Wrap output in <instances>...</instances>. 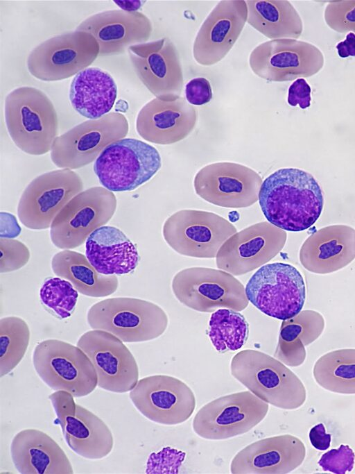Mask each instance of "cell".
Segmentation results:
<instances>
[{
  "mask_svg": "<svg viewBox=\"0 0 355 474\" xmlns=\"http://www.w3.org/2000/svg\"><path fill=\"white\" fill-rule=\"evenodd\" d=\"M10 453L21 474H72V464L49 435L35 428L20 430L12 437Z\"/></svg>",
  "mask_w": 355,
  "mask_h": 474,
  "instance_id": "4316f807",
  "label": "cell"
},
{
  "mask_svg": "<svg viewBox=\"0 0 355 474\" xmlns=\"http://www.w3.org/2000/svg\"><path fill=\"white\" fill-rule=\"evenodd\" d=\"M336 49L338 56L342 58L355 57V34L347 33L344 40L337 43Z\"/></svg>",
  "mask_w": 355,
  "mask_h": 474,
  "instance_id": "ee69618b",
  "label": "cell"
},
{
  "mask_svg": "<svg viewBox=\"0 0 355 474\" xmlns=\"http://www.w3.org/2000/svg\"><path fill=\"white\" fill-rule=\"evenodd\" d=\"M287 102L291 106L298 105L301 109L310 107L311 87L305 78H298L292 83L288 90Z\"/></svg>",
  "mask_w": 355,
  "mask_h": 474,
  "instance_id": "60d3db41",
  "label": "cell"
},
{
  "mask_svg": "<svg viewBox=\"0 0 355 474\" xmlns=\"http://www.w3.org/2000/svg\"><path fill=\"white\" fill-rule=\"evenodd\" d=\"M121 8V10L125 11H138L141 8L144 1H114Z\"/></svg>",
  "mask_w": 355,
  "mask_h": 474,
  "instance_id": "f6af8a7d",
  "label": "cell"
},
{
  "mask_svg": "<svg viewBox=\"0 0 355 474\" xmlns=\"http://www.w3.org/2000/svg\"><path fill=\"white\" fill-rule=\"evenodd\" d=\"M21 232V228L12 214L0 212V238L15 239Z\"/></svg>",
  "mask_w": 355,
  "mask_h": 474,
  "instance_id": "b9f144b4",
  "label": "cell"
},
{
  "mask_svg": "<svg viewBox=\"0 0 355 474\" xmlns=\"http://www.w3.org/2000/svg\"><path fill=\"white\" fill-rule=\"evenodd\" d=\"M43 306L59 319L69 318L76 307L78 291L68 280L60 277L47 278L39 292Z\"/></svg>",
  "mask_w": 355,
  "mask_h": 474,
  "instance_id": "d590c367",
  "label": "cell"
},
{
  "mask_svg": "<svg viewBox=\"0 0 355 474\" xmlns=\"http://www.w3.org/2000/svg\"><path fill=\"white\" fill-rule=\"evenodd\" d=\"M252 71L269 82L282 83L311 77L324 65L322 51L297 39L270 40L257 46L249 56Z\"/></svg>",
  "mask_w": 355,
  "mask_h": 474,
  "instance_id": "5bb4252c",
  "label": "cell"
},
{
  "mask_svg": "<svg viewBox=\"0 0 355 474\" xmlns=\"http://www.w3.org/2000/svg\"><path fill=\"white\" fill-rule=\"evenodd\" d=\"M128 53L137 76L155 98L171 101L180 97L183 70L178 49L169 38L132 45Z\"/></svg>",
  "mask_w": 355,
  "mask_h": 474,
  "instance_id": "44dd1931",
  "label": "cell"
},
{
  "mask_svg": "<svg viewBox=\"0 0 355 474\" xmlns=\"http://www.w3.org/2000/svg\"><path fill=\"white\" fill-rule=\"evenodd\" d=\"M49 399L56 415L55 423L73 452L90 460L102 459L111 453L113 434L100 417L76 403L67 391H55Z\"/></svg>",
  "mask_w": 355,
  "mask_h": 474,
  "instance_id": "9a60e30c",
  "label": "cell"
},
{
  "mask_svg": "<svg viewBox=\"0 0 355 474\" xmlns=\"http://www.w3.org/2000/svg\"><path fill=\"white\" fill-rule=\"evenodd\" d=\"M244 0H222L211 10L199 28L192 53L201 66L210 67L221 61L239 39L247 22Z\"/></svg>",
  "mask_w": 355,
  "mask_h": 474,
  "instance_id": "7402d4cb",
  "label": "cell"
},
{
  "mask_svg": "<svg viewBox=\"0 0 355 474\" xmlns=\"http://www.w3.org/2000/svg\"><path fill=\"white\" fill-rule=\"evenodd\" d=\"M268 409V403L250 391L233 393L200 407L192 428L205 439H227L248 432L265 418Z\"/></svg>",
  "mask_w": 355,
  "mask_h": 474,
  "instance_id": "4fadbf2b",
  "label": "cell"
},
{
  "mask_svg": "<svg viewBox=\"0 0 355 474\" xmlns=\"http://www.w3.org/2000/svg\"><path fill=\"white\" fill-rule=\"evenodd\" d=\"M355 453L348 445H340L324 453L318 461L324 471L336 474H345L353 470Z\"/></svg>",
  "mask_w": 355,
  "mask_h": 474,
  "instance_id": "f35d334b",
  "label": "cell"
},
{
  "mask_svg": "<svg viewBox=\"0 0 355 474\" xmlns=\"http://www.w3.org/2000/svg\"><path fill=\"white\" fill-rule=\"evenodd\" d=\"M76 31L91 34L99 45V56L123 53L132 45L146 42L153 33L150 19L140 11L105 10L82 21Z\"/></svg>",
  "mask_w": 355,
  "mask_h": 474,
  "instance_id": "603a6c76",
  "label": "cell"
},
{
  "mask_svg": "<svg viewBox=\"0 0 355 474\" xmlns=\"http://www.w3.org/2000/svg\"><path fill=\"white\" fill-rule=\"evenodd\" d=\"M286 239L285 230L268 221L254 223L225 242L216 255V266L233 276L245 274L273 259Z\"/></svg>",
  "mask_w": 355,
  "mask_h": 474,
  "instance_id": "ffe728a7",
  "label": "cell"
},
{
  "mask_svg": "<svg viewBox=\"0 0 355 474\" xmlns=\"http://www.w3.org/2000/svg\"><path fill=\"white\" fill-rule=\"evenodd\" d=\"M51 269L57 276L69 281L78 293L94 298L108 296L119 285L116 275L98 273L86 255L70 249L55 253L51 262Z\"/></svg>",
  "mask_w": 355,
  "mask_h": 474,
  "instance_id": "f546056e",
  "label": "cell"
},
{
  "mask_svg": "<svg viewBox=\"0 0 355 474\" xmlns=\"http://www.w3.org/2000/svg\"><path fill=\"white\" fill-rule=\"evenodd\" d=\"M8 134L23 152L42 155L51 151L58 134V119L49 97L31 86L18 87L4 100Z\"/></svg>",
  "mask_w": 355,
  "mask_h": 474,
  "instance_id": "7a4b0ae2",
  "label": "cell"
},
{
  "mask_svg": "<svg viewBox=\"0 0 355 474\" xmlns=\"http://www.w3.org/2000/svg\"><path fill=\"white\" fill-rule=\"evenodd\" d=\"M309 438L311 445L318 450H326L330 447L331 435L326 432L325 426L322 423L310 430Z\"/></svg>",
  "mask_w": 355,
  "mask_h": 474,
  "instance_id": "7bdbcfd3",
  "label": "cell"
},
{
  "mask_svg": "<svg viewBox=\"0 0 355 474\" xmlns=\"http://www.w3.org/2000/svg\"><path fill=\"white\" fill-rule=\"evenodd\" d=\"M324 326L323 316L312 310H302L283 321L275 357L288 366L302 365L306 357L305 347L322 334Z\"/></svg>",
  "mask_w": 355,
  "mask_h": 474,
  "instance_id": "1f68e13d",
  "label": "cell"
},
{
  "mask_svg": "<svg viewBox=\"0 0 355 474\" xmlns=\"http://www.w3.org/2000/svg\"><path fill=\"white\" fill-rule=\"evenodd\" d=\"M306 446L292 434L256 441L238 452L230 463L232 474H287L302 465Z\"/></svg>",
  "mask_w": 355,
  "mask_h": 474,
  "instance_id": "cb8c5ba5",
  "label": "cell"
},
{
  "mask_svg": "<svg viewBox=\"0 0 355 474\" xmlns=\"http://www.w3.org/2000/svg\"><path fill=\"white\" fill-rule=\"evenodd\" d=\"M315 382L340 394H355V348H343L320 357L313 368Z\"/></svg>",
  "mask_w": 355,
  "mask_h": 474,
  "instance_id": "d6a6232c",
  "label": "cell"
},
{
  "mask_svg": "<svg viewBox=\"0 0 355 474\" xmlns=\"http://www.w3.org/2000/svg\"><path fill=\"white\" fill-rule=\"evenodd\" d=\"M198 112L180 96L166 101L155 98L146 103L136 118V130L144 140L168 145L186 138L196 127Z\"/></svg>",
  "mask_w": 355,
  "mask_h": 474,
  "instance_id": "d4e9b609",
  "label": "cell"
},
{
  "mask_svg": "<svg viewBox=\"0 0 355 474\" xmlns=\"http://www.w3.org/2000/svg\"><path fill=\"white\" fill-rule=\"evenodd\" d=\"M87 322L92 330L108 332L124 343H139L162 336L168 328V317L151 301L114 297L92 305L87 313Z\"/></svg>",
  "mask_w": 355,
  "mask_h": 474,
  "instance_id": "277c9868",
  "label": "cell"
},
{
  "mask_svg": "<svg viewBox=\"0 0 355 474\" xmlns=\"http://www.w3.org/2000/svg\"><path fill=\"white\" fill-rule=\"evenodd\" d=\"M162 167L159 151L135 138H123L107 146L95 160L94 171L103 187L114 192H131L150 180Z\"/></svg>",
  "mask_w": 355,
  "mask_h": 474,
  "instance_id": "52a82bcc",
  "label": "cell"
},
{
  "mask_svg": "<svg viewBox=\"0 0 355 474\" xmlns=\"http://www.w3.org/2000/svg\"><path fill=\"white\" fill-rule=\"evenodd\" d=\"M187 102L192 105H202L212 99L213 92L209 81L204 77L190 80L184 89Z\"/></svg>",
  "mask_w": 355,
  "mask_h": 474,
  "instance_id": "ab89813d",
  "label": "cell"
},
{
  "mask_svg": "<svg viewBox=\"0 0 355 474\" xmlns=\"http://www.w3.org/2000/svg\"><path fill=\"white\" fill-rule=\"evenodd\" d=\"M117 206L115 194L103 187L82 191L60 211L50 227L53 244L62 250L74 249L98 228L105 226Z\"/></svg>",
  "mask_w": 355,
  "mask_h": 474,
  "instance_id": "30bf717a",
  "label": "cell"
},
{
  "mask_svg": "<svg viewBox=\"0 0 355 474\" xmlns=\"http://www.w3.org/2000/svg\"><path fill=\"white\" fill-rule=\"evenodd\" d=\"M263 181L252 169L235 162H220L201 168L193 179L197 195L213 205L243 208L254 204Z\"/></svg>",
  "mask_w": 355,
  "mask_h": 474,
  "instance_id": "ac0fdd59",
  "label": "cell"
},
{
  "mask_svg": "<svg viewBox=\"0 0 355 474\" xmlns=\"http://www.w3.org/2000/svg\"><path fill=\"white\" fill-rule=\"evenodd\" d=\"M231 375L266 403L286 410L297 409L306 400L299 377L277 358L259 350L245 349L230 362Z\"/></svg>",
  "mask_w": 355,
  "mask_h": 474,
  "instance_id": "3957f363",
  "label": "cell"
},
{
  "mask_svg": "<svg viewBox=\"0 0 355 474\" xmlns=\"http://www.w3.org/2000/svg\"><path fill=\"white\" fill-rule=\"evenodd\" d=\"M247 23L270 40L298 39L304 31L299 12L287 0H248Z\"/></svg>",
  "mask_w": 355,
  "mask_h": 474,
  "instance_id": "4dcf8cb0",
  "label": "cell"
},
{
  "mask_svg": "<svg viewBox=\"0 0 355 474\" xmlns=\"http://www.w3.org/2000/svg\"><path fill=\"white\" fill-rule=\"evenodd\" d=\"M245 294L255 307L268 316L287 320L298 314L306 300V285L293 265L274 262L261 266L249 279Z\"/></svg>",
  "mask_w": 355,
  "mask_h": 474,
  "instance_id": "8fae6325",
  "label": "cell"
},
{
  "mask_svg": "<svg viewBox=\"0 0 355 474\" xmlns=\"http://www.w3.org/2000/svg\"><path fill=\"white\" fill-rule=\"evenodd\" d=\"M299 258L313 273L328 274L345 268L355 259V229L335 224L315 231L302 244Z\"/></svg>",
  "mask_w": 355,
  "mask_h": 474,
  "instance_id": "484cf974",
  "label": "cell"
},
{
  "mask_svg": "<svg viewBox=\"0 0 355 474\" xmlns=\"http://www.w3.org/2000/svg\"><path fill=\"white\" fill-rule=\"evenodd\" d=\"M32 362L38 377L54 391L81 398L97 387L96 369L78 346L57 339L43 340L35 346Z\"/></svg>",
  "mask_w": 355,
  "mask_h": 474,
  "instance_id": "5b68a950",
  "label": "cell"
},
{
  "mask_svg": "<svg viewBox=\"0 0 355 474\" xmlns=\"http://www.w3.org/2000/svg\"><path fill=\"white\" fill-rule=\"evenodd\" d=\"M133 405L150 421L175 425L193 414L196 400L193 391L182 380L167 375H153L138 380L130 391Z\"/></svg>",
  "mask_w": 355,
  "mask_h": 474,
  "instance_id": "e0dca14e",
  "label": "cell"
},
{
  "mask_svg": "<svg viewBox=\"0 0 355 474\" xmlns=\"http://www.w3.org/2000/svg\"><path fill=\"white\" fill-rule=\"evenodd\" d=\"M259 203L268 222L284 230L300 232L313 226L324 205L322 188L303 169L281 168L262 183Z\"/></svg>",
  "mask_w": 355,
  "mask_h": 474,
  "instance_id": "6da1fadb",
  "label": "cell"
},
{
  "mask_svg": "<svg viewBox=\"0 0 355 474\" xmlns=\"http://www.w3.org/2000/svg\"><path fill=\"white\" fill-rule=\"evenodd\" d=\"M324 20L329 28L337 33L355 34V0L328 1Z\"/></svg>",
  "mask_w": 355,
  "mask_h": 474,
  "instance_id": "8d00e7d4",
  "label": "cell"
},
{
  "mask_svg": "<svg viewBox=\"0 0 355 474\" xmlns=\"http://www.w3.org/2000/svg\"><path fill=\"white\" fill-rule=\"evenodd\" d=\"M128 132L129 122L121 112H110L86 120L55 138L51 161L60 169H80L96 160L107 146L125 138Z\"/></svg>",
  "mask_w": 355,
  "mask_h": 474,
  "instance_id": "9c48e42d",
  "label": "cell"
},
{
  "mask_svg": "<svg viewBox=\"0 0 355 474\" xmlns=\"http://www.w3.org/2000/svg\"><path fill=\"white\" fill-rule=\"evenodd\" d=\"M85 255L100 273L128 274L139 262L136 245L119 228L103 226L94 230L85 242Z\"/></svg>",
  "mask_w": 355,
  "mask_h": 474,
  "instance_id": "83f0119b",
  "label": "cell"
},
{
  "mask_svg": "<svg viewBox=\"0 0 355 474\" xmlns=\"http://www.w3.org/2000/svg\"><path fill=\"white\" fill-rule=\"evenodd\" d=\"M237 232L221 216L204 210H181L164 223L162 235L178 253L196 258H214L225 242Z\"/></svg>",
  "mask_w": 355,
  "mask_h": 474,
  "instance_id": "7c38bea8",
  "label": "cell"
},
{
  "mask_svg": "<svg viewBox=\"0 0 355 474\" xmlns=\"http://www.w3.org/2000/svg\"><path fill=\"white\" fill-rule=\"evenodd\" d=\"M0 273H9L24 267L29 261V248L15 239L0 238Z\"/></svg>",
  "mask_w": 355,
  "mask_h": 474,
  "instance_id": "74e56055",
  "label": "cell"
},
{
  "mask_svg": "<svg viewBox=\"0 0 355 474\" xmlns=\"http://www.w3.org/2000/svg\"><path fill=\"white\" fill-rule=\"evenodd\" d=\"M76 346L92 362L97 387L113 393L131 391L139 380V367L129 348L115 335L101 330L83 333Z\"/></svg>",
  "mask_w": 355,
  "mask_h": 474,
  "instance_id": "d6986e66",
  "label": "cell"
},
{
  "mask_svg": "<svg viewBox=\"0 0 355 474\" xmlns=\"http://www.w3.org/2000/svg\"><path fill=\"white\" fill-rule=\"evenodd\" d=\"M83 189L82 178L71 169L44 173L24 189L17 205L18 219L28 229H47L64 206Z\"/></svg>",
  "mask_w": 355,
  "mask_h": 474,
  "instance_id": "2e32d148",
  "label": "cell"
},
{
  "mask_svg": "<svg viewBox=\"0 0 355 474\" xmlns=\"http://www.w3.org/2000/svg\"><path fill=\"white\" fill-rule=\"evenodd\" d=\"M171 288L180 303L200 312H214L220 308L239 312L249 304L243 285L221 269H184L173 276Z\"/></svg>",
  "mask_w": 355,
  "mask_h": 474,
  "instance_id": "8992f818",
  "label": "cell"
},
{
  "mask_svg": "<svg viewBox=\"0 0 355 474\" xmlns=\"http://www.w3.org/2000/svg\"><path fill=\"white\" fill-rule=\"evenodd\" d=\"M31 331L19 316L0 319V377L8 375L24 358L29 345Z\"/></svg>",
  "mask_w": 355,
  "mask_h": 474,
  "instance_id": "e575fe53",
  "label": "cell"
},
{
  "mask_svg": "<svg viewBox=\"0 0 355 474\" xmlns=\"http://www.w3.org/2000/svg\"><path fill=\"white\" fill-rule=\"evenodd\" d=\"M100 48L89 33L67 31L53 36L34 47L26 59L29 74L53 82L76 76L89 67L99 56Z\"/></svg>",
  "mask_w": 355,
  "mask_h": 474,
  "instance_id": "ba28073f",
  "label": "cell"
},
{
  "mask_svg": "<svg viewBox=\"0 0 355 474\" xmlns=\"http://www.w3.org/2000/svg\"><path fill=\"white\" fill-rule=\"evenodd\" d=\"M249 324L238 311L220 308L214 311L209 321V338L215 349L221 353L235 351L246 343Z\"/></svg>",
  "mask_w": 355,
  "mask_h": 474,
  "instance_id": "836d02e7",
  "label": "cell"
},
{
  "mask_svg": "<svg viewBox=\"0 0 355 474\" xmlns=\"http://www.w3.org/2000/svg\"><path fill=\"white\" fill-rule=\"evenodd\" d=\"M117 92V85L110 74L99 67H89L72 79L69 98L79 115L96 119L110 112Z\"/></svg>",
  "mask_w": 355,
  "mask_h": 474,
  "instance_id": "f1b7e54d",
  "label": "cell"
}]
</instances>
